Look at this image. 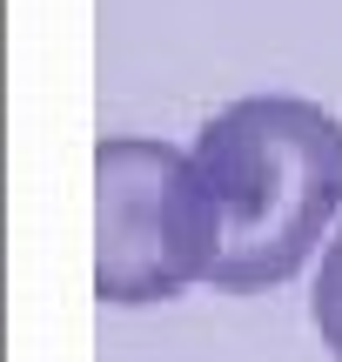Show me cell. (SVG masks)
I'll use <instances>...</instances> for the list:
<instances>
[{
  "label": "cell",
  "instance_id": "1",
  "mask_svg": "<svg viewBox=\"0 0 342 362\" xmlns=\"http://www.w3.org/2000/svg\"><path fill=\"white\" fill-rule=\"evenodd\" d=\"M195 161L228 215L215 296L282 288L342 208V121L302 94H242L195 134Z\"/></svg>",
  "mask_w": 342,
  "mask_h": 362
},
{
  "label": "cell",
  "instance_id": "2",
  "mask_svg": "<svg viewBox=\"0 0 342 362\" xmlns=\"http://www.w3.org/2000/svg\"><path fill=\"white\" fill-rule=\"evenodd\" d=\"M228 248V215L195 148L101 134L94 148V296L114 309L175 302L215 282Z\"/></svg>",
  "mask_w": 342,
  "mask_h": 362
},
{
  "label": "cell",
  "instance_id": "3",
  "mask_svg": "<svg viewBox=\"0 0 342 362\" xmlns=\"http://www.w3.org/2000/svg\"><path fill=\"white\" fill-rule=\"evenodd\" d=\"M309 322H316L322 349L342 362V228L336 242L322 248V269H316V296H309Z\"/></svg>",
  "mask_w": 342,
  "mask_h": 362
}]
</instances>
